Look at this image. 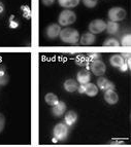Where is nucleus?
Listing matches in <instances>:
<instances>
[{"label": "nucleus", "mask_w": 131, "mask_h": 147, "mask_svg": "<svg viewBox=\"0 0 131 147\" xmlns=\"http://www.w3.org/2000/svg\"><path fill=\"white\" fill-rule=\"evenodd\" d=\"M62 42L67 44H77L79 40V33L77 29L71 27H65L61 29L59 34Z\"/></svg>", "instance_id": "1"}, {"label": "nucleus", "mask_w": 131, "mask_h": 147, "mask_svg": "<svg viewBox=\"0 0 131 147\" xmlns=\"http://www.w3.org/2000/svg\"><path fill=\"white\" fill-rule=\"evenodd\" d=\"M69 135V129L68 125H65L63 123H59L57 125H55L54 129H53V142H62L68 138Z\"/></svg>", "instance_id": "2"}, {"label": "nucleus", "mask_w": 131, "mask_h": 147, "mask_svg": "<svg viewBox=\"0 0 131 147\" xmlns=\"http://www.w3.org/2000/svg\"><path fill=\"white\" fill-rule=\"evenodd\" d=\"M75 21H77V15L73 10L70 9H63L58 17V24L64 27L74 24Z\"/></svg>", "instance_id": "3"}, {"label": "nucleus", "mask_w": 131, "mask_h": 147, "mask_svg": "<svg viewBox=\"0 0 131 147\" xmlns=\"http://www.w3.org/2000/svg\"><path fill=\"white\" fill-rule=\"evenodd\" d=\"M107 16H109V21L119 23V22H121V21L125 20V18H126V16H127V12L123 7L115 6V7H111V9L109 10Z\"/></svg>", "instance_id": "4"}, {"label": "nucleus", "mask_w": 131, "mask_h": 147, "mask_svg": "<svg viewBox=\"0 0 131 147\" xmlns=\"http://www.w3.org/2000/svg\"><path fill=\"white\" fill-rule=\"evenodd\" d=\"M88 69L90 70V72L94 74L96 76H103L105 71H107V66L102 60H95V61L90 62Z\"/></svg>", "instance_id": "5"}, {"label": "nucleus", "mask_w": 131, "mask_h": 147, "mask_svg": "<svg viewBox=\"0 0 131 147\" xmlns=\"http://www.w3.org/2000/svg\"><path fill=\"white\" fill-rule=\"evenodd\" d=\"M77 92L79 94H85L88 97H95L97 96L99 92V88H97V86L95 84H92L91 81L90 82H87L84 84H79V88H77Z\"/></svg>", "instance_id": "6"}, {"label": "nucleus", "mask_w": 131, "mask_h": 147, "mask_svg": "<svg viewBox=\"0 0 131 147\" xmlns=\"http://www.w3.org/2000/svg\"><path fill=\"white\" fill-rule=\"evenodd\" d=\"M105 27H107V23L104 22L103 20H100V19H96V20H93L89 24V32H91L92 34H99L101 32L105 31Z\"/></svg>", "instance_id": "7"}, {"label": "nucleus", "mask_w": 131, "mask_h": 147, "mask_svg": "<svg viewBox=\"0 0 131 147\" xmlns=\"http://www.w3.org/2000/svg\"><path fill=\"white\" fill-rule=\"evenodd\" d=\"M96 84L97 88L102 92L107 91V90H116V86L114 82L107 79V77H103V76H98Z\"/></svg>", "instance_id": "8"}, {"label": "nucleus", "mask_w": 131, "mask_h": 147, "mask_svg": "<svg viewBox=\"0 0 131 147\" xmlns=\"http://www.w3.org/2000/svg\"><path fill=\"white\" fill-rule=\"evenodd\" d=\"M60 32H61V26L59 24H51L45 29V35L49 39H56L57 37H59Z\"/></svg>", "instance_id": "9"}, {"label": "nucleus", "mask_w": 131, "mask_h": 147, "mask_svg": "<svg viewBox=\"0 0 131 147\" xmlns=\"http://www.w3.org/2000/svg\"><path fill=\"white\" fill-rule=\"evenodd\" d=\"M103 99L109 105H116L119 102V96L117 94L116 90H107V91H104Z\"/></svg>", "instance_id": "10"}, {"label": "nucleus", "mask_w": 131, "mask_h": 147, "mask_svg": "<svg viewBox=\"0 0 131 147\" xmlns=\"http://www.w3.org/2000/svg\"><path fill=\"white\" fill-rule=\"evenodd\" d=\"M77 81L79 84H84L91 81V72L89 69L83 68L77 74Z\"/></svg>", "instance_id": "11"}, {"label": "nucleus", "mask_w": 131, "mask_h": 147, "mask_svg": "<svg viewBox=\"0 0 131 147\" xmlns=\"http://www.w3.org/2000/svg\"><path fill=\"white\" fill-rule=\"evenodd\" d=\"M66 110L67 106L65 104V102H63V101H58L54 106H52V114L55 117L63 116V114L66 112Z\"/></svg>", "instance_id": "12"}, {"label": "nucleus", "mask_w": 131, "mask_h": 147, "mask_svg": "<svg viewBox=\"0 0 131 147\" xmlns=\"http://www.w3.org/2000/svg\"><path fill=\"white\" fill-rule=\"evenodd\" d=\"M63 115H64V123L68 127H72L77 121V113L73 110H66Z\"/></svg>", "instance_id": "13"}, {"label": "nucleus", "mask_w": 131, "mask_h": 147, "mask_svg": "<svg viewBox=\"0 0 131 147\" xmlns=\"http://www.w3.org/2000/svg\"><path fill=\"white\" fill-rule=\"evenodd\" d=\"M96 40L95 34H92L91 32H86L82 36H79V43L82 45H92Z\"/></svg>", "instance_id": "14"}, {"label": "nucleus", "mask_w": 131, "mask_h": 147, "mask_svg": "<svg viewBox=\"0 0 131 147\" xmlns=\"http://www.w3.org/2000/svg\"><path fill=\"white\" fill-rule=\"evenodd\" d=\"M63 88L67 93H74L75 91H77V88H79V82H77L75 79H66L63 84Z\"/></svg>", "instance_id": "15"}, {"label": "nucleus", "mask_w": 131, "mask_h": 147, "mask_svg": "<svg viewBox=\"0 0 131 147\" xmlns=\"http://www.w3.org/2000/svg\"><path fill=\"white\" fill-rule=\"evenodd\" d=\"M125 62H126V60L124 59L123 57L119 54L113 55V56L111 57V59H109V63H111V65L114 67V68H117V69H119L120 67L125 63Z\"/></svg>", "instance_id": "16"}, {"label": "nucleus", "mask_w": 131, "mask_h": 147, "mask_svg": "<svg viewBox=\"0 0 131 147\" xmlns=\"http://www.w3.org/2000/svg\"><path fill=\"white\" fill-rule=\"evenodd\" d=\"M10 81V75L6 70V67L3 64H0V86H4Z\"/></svg>", "instance_id": "17"}, {"label": "nucleus", "mask_w": 131, "mask_h": 147, "mask_svg": "<svg viewBox=\"0 0 131 147\" xmlns=\"http://www.w3.org/2000/svg\"><path fill=\"white\" fill-rule=\"evenodd\" d=\"M81 0H58L60 6H62L63 8L69 9V8H74L75 6L79 4Z\"/></svg>", "instance_id": "18"}, {"label": "nucleus", "mask_w": 131, "mask_h": 147, "mask_svg": "<svg viewBox=\"0 0 131 147\" xmlns=\"http://www.w3.org/2000/svg\"><path fill=\"white\" fill-rule=\"evenodd\" d=\"M120 29V25L119 23L113 22V21H109V23H107V27H105V31L107 32V34L115 35L116 33H118Z\"/></svg>", "instance_id": "19"}, {"label": "nucleus", "mask_w": 131, "mask_h": 147, "mask_svg": "<svg viewBox=\"0 0 131 147\" xmlns=\"http://www.w3.org/2000/svg\"><path fill=\"white\" fill-rule=\"evenodd\" d=\"M75 64L81 67H86L88 69V66L90 64L88 56L87 55H77V56H75Z\"/></svg>", "instance_id": "20"}, {"label": "nucleus", "mask_w": 131, "mask_h": 147, "mask_svg": "<svg viewBox=\"0 0 131 147\" xmlns=\"http://www.w3.org/2000/svg\"><path fill=\"white\" fill-rule=\"evenodd\" d=\"M45 103H47L48 105L52 107V106H54L55 104L59 101V98L57 97V95H56V94L48 93L47 95L45 96Z\"/></svg>", "instance_id": "21"}, {"label": "nucleus", "mask_w": 131, "mask_h": 147, "mask_svg": "<svg viewBox=\"0 0 131 147\" xmlns=\"http://www.w3.org/2000/svg\"><path fill=\"white\" fill-rule=\"evenodd\" d=\"M19 26H20V22L18 21L15 15H12L10 17V19H8V27L10 29H18Z\"/></svg>", "instance_id": "22"}, {"label": "nucleus", "mask_w": 131, "mask_h": 147, "mask_svg": "<svg viewBox=\"0 0 131 147\" xmlns=\"http://www.w3.org/2000/svg\"><path fill=\"white\" fill-rule=\"evenodd\" d=\"M21 13L27 20H29L30 18H31V9H30V7L28 5H22L21 6Z\"/></svg>", "instance_id": "23"}, {"label": "nucleus", "mask_w": 131, "mask_h": 147, "mask_svg": "<svg viewBox=\"0 0 131 147\" xmlns=\"http://www.w3.org/2000/svg\"><path fill=\"white\" fill-rule=\"evenodd\" d=\"M104 47H119L120 41L116 38H109L103 42Z\"/></svg>", "instance_id": "24"}, {"label": "nucleus", "mask_w": 131, "mask_h": 147, "mask_svg": "<svg viewBox=\"0 0 131 147\" xmlns=\"http://www.w3.org/2000/svg\"><path fill=\"white\" fill-rule=\"evenodd\" d=\"M120 45H123V47H130L131 45V35L126 34L122 37L121 41H120Z\"/></svg>", "instance_id": "25"}, {"label": "nucleus", "mask_w": 131, "mask_h": 147, "mask_svg": "<svg viewBox=\"0 0 131 147\" xmlns=\"http://www.w3.org/2000/svg\"><path fill=\"white\" fill-rule=\"evenodd\" d=\"M83 4L88 8H93L95 7L98 3V0H82Z\"/></svg>", "instance_id": "26"}, {"label": "nucleus", "mask_w": 131, "mask_h": 147, "mask_svg": "<svg viewBox=\"0 0 131 147\" xmlns=\"http://www.w3.org/2000/svg\"><path fill=\"white\" fill-rule=\"evenodd\" d=\"M87 56H88V59H89L90 62L95 61V60L101 59V56H100L99 54H96V53H93V54H89V55H87Z\"/></svg>", "instance_id": "27"}, {"label": "nucleus", "mask_w": 131, "mask_h": 147, "mask_svg": "<svg viewBox=\"0 0 131 147\" xmlns=\"http://www.w3.org/2000/svg\"><path fill=\"white\" fill-rule=\"evenodd\" d=\"M5 127V116L0 112V134L3 132Z\"/></svg>", "instance_id": "28"}, {"label": "nucleus", "mask_w": 131, "mask_h": 147, "mask_svg": "<svg viewBox=\"0 0 131 147\" xmlns=\"http://www.w3.org/2000/svg\"><path fill=\"white\" fill-rule=\"evenodd\" d=\"M55 1H56V0H41V3L45 5V6H51V5L54 4Z\"/></svg>", "instance_id": "29"}, {"label": "nucleus", "mask_w": 131, "mask_h": 147, "mask_svg": "<svg viewBox=\"0 0 131 147\" xmlns=\"http://www.w3.org/2000/svg\"><path fill=\"white\" fill-rule=\"evenodd\" d=\"M4 9H5L4 4H3L2 1H0V16H1L3 13V12H4Z\"/></svg>", "instance_id": "30"}, {"label": "nucleus", "mask_w": 131, "mask_h": 147, "mask_svg": "<svg viewBox=\"0 0 131 147\" xmlns=\"http://www.w3.org/2000/svg\"><path fill=\"white\" fill-rule=\"evenodd\" d=\"M121 56L123 57V58H124V59H125V60L130 59V54H129V53H127V54H122Z\"/></svg>", "instance_id": "31"}]
</instances>
